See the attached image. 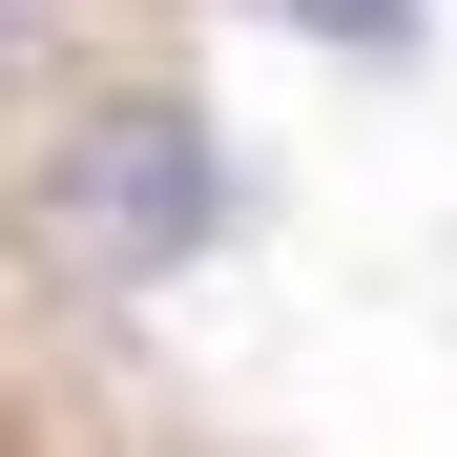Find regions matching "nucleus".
<instances>
[{
  "instance_id": "obj_1",
  "label": "nucleus",
  "mask_w": 457,
  "mask_h": 457,
  "mask_svg": "<svg viewBox=\"0 0 457 457\" xmlns=\"http://www.w3.org/2000/svg\"><path fill=\"white\" fill-rule=\"evenodd\" d=\"M42 208H62V250L104 291H145V270H187L228 228V145H208V104H84L62 167H42Z\"/></svg>"
},
{
  "instance_id": "obj_2",
  "label": "nucleus",
  "mask_w": 457,
  "mask_h": 457,
  "mask_svg": "<svg viewBox=\"0 0 457 457\" xmlns=\"http://www.w3.org/2000/svg\"><path fill=\"white\" fill-rule=\"evenodd\" d=\"M291 21H333L353 62H395V42H416V0H291Z\"/></svg>"
}]
</instances>
